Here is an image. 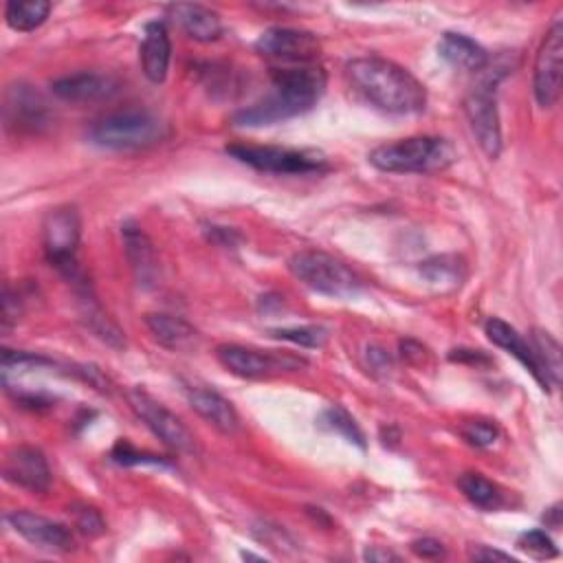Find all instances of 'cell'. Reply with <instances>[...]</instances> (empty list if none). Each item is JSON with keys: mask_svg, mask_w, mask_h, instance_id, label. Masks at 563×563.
<instances>
[{"mask_svg": "<svg viewBox=\"0 0 563 563\" xmlns=\"http://www.w3.org/2000/svg\"><path fill=\"white\" fill-rule=\"evenodd\" d=\"M51 3L47 0H12L5 8V21L14 32H34L49 19Z\"/></svg>", "mask_w": 563, "mask_h": 563, "instance_id": "d4e9b609", "label": "cell"}, {"mask_svg": "<svg viewBox=\"0 0 563 563\" xmlns=\"http://www.w3.org/2000/svg\"><path fill=\"white\" fill-rule=\"evenodd\" d=\"M321 423H324L330 432L343 436L348 443H352V445H356V447H361V449L365 447V436H363L361 427L356 425V421H354L343 408H339V406L328 408V410L321 414Z\"/></svg>", "mask_w": 563, "mask_h": 563, "instance_id": "f1b7e54d", "label": "cell"}, {"mask_svg": "<svg viewBox=\"0 0 563 563\" xmlns=\"http://www.w3.org/2000/svg\"><path fill=\"white\" fill-rule=\"evenodd\" d=\"M80 238H82V219L75 208L64 206L47 214L43 225V243H45L47 258L71 280H75L78 275L75 258H78Z\"/></svg>", "mask_w": 563, "mask_h": 563, "instance_id": "9c48e42d", "label": "cell"}, {"mask_svg": "<svg viewBox=\"0 0 563 563\" xmlns=\"http://www.w3.org/2000/svg\"><path fill=\"white\" fill-rule=\"evenodd\" d=\"M469 559L471 561H502V563H513L517 561L515 556H511L508 552H502V550H495L491 546H473L469 550Z\"/></svg>", "mask_w": 563, "mask_h": 563, "instance_id": "74e56055", "label": "cell"}, {"mask_svg": "<svg viewBox=\"0 0 563 563\" xmlns=\"http://www.w3.org/2000/svg\"><path fill=\"white\" fill-rule=\"evenodd\" d=\"M561 60H563V23L554 21L548 30L535 60V97L541 108H552L561 97Z\"/></svg>", "mask_w": 563, "mask_h": 563, "instance_id": "8fae6325", "label": "cell"}, {"mask_svg": "<svg viewBox=\"0 0 563 563\" xmlns=\"http://www.w3.org/2000/svg\"><path fill=\"white\" fill-rule=\"evenodd\" d=\"M8 482L32 493H47L51 486V469L47 456L38 447H16L8 454L3 465Z\"/></svg>", "mask_w": 563, "mask_h": 563, "instance_id": "2e32d148", "label": "cell"}, {"mask_svg": "<svg viewBox=\"0 0 563 563\" xmlns=\"http://www.w3.org/2000/svg\"><path fill=\"white\" fill-rule=\"evenodd\" d=\"M216 359L221 361V365L225 370H230L241 379H265V377H271V374H275V372L295 370L304 363L302 359H295L291 354H284V356L271 354V352H262V350L238 345V343L219 345Z\"/></svg>", "mask_w": 563, "mask_h": 563, "instance_id": "30bf717a", "label": "cell"}, {"mask_svg": "<svg viewBox=\"0 0 563 563\" xmlns=\"http://www.w3.org/2000/svg\"><path fill=\"white\" fill-rule=\"evenodd\" d=\"M508 73V64L491 62L478 73V82L465 97V115L471 132L489 159H497L502 152V126L497 113V84Z\"/></svg>", "mask_w": 563, "mask_h": 563, "instance_id": "277c9868", "label": "cell"}, {"mask_svg": "<svg viewBox=\"0 0 563 563\" xmlns=\"http://www.w3.org/2000/svg\"><path fill=\"white\" fill-rule=\"evenodd\" d=\"M458 489L462 495L482 511H495L502 506V491L497 484L486 480L482 473H465L458 478Z\"/></svg>", "mask_w": 563, "mask_h": 563, "instance_id": "4316f807", "label": "cell"}, {"mask_svg": "<svg viewBox=\"0 0 563 563\" xmlns=\"http://www.w3.org/2000/svg\"><path fill=\"white\" fill-rule=\"evenodd\" d=\"M84 317H86V324H89V328L102 339V341H106L108 345H113V348H124L126 345V339H124V332L108 319V315H104V310L91 300V297H86L84 300Z\"/></svg>", "mask_w": 563, "mask_h": 563, "instance_id": "83f0119b", "label": "cell"}, {"mask_svg": "<svg viewBox=\"0 0 563 563\" xmlns=\"http://www.w3.org/2000/svg\"><path fill=\"white\" fill-rule=\"evenodd\" d=\"M345 78L350 86L370 104L392 115H417L427 106L425 86L401 64L365 56L345 64Z\"/></svg>", "mask_w": 563, "mask_h": 563, "instance_id": "6da1fadb", "label": "cell"}, {"mask_svg": "<svg viewBox=\"0 0 563 563\" xmlns=\"http://www.w3.org/2000/svg\"><path fill=\"white\" fill-rule=\"evenodd\" d=\"M143 321L156 339V343H161L167 350H187L199 339V332L190 321L169 313H150Z\"/></svg>", "mask_w": 563, "mask_h": 563, "instance_id": "603a6c76", "label": "cell"}, {"mask_svg": "<svg viewBox=\"0 0 563 563\" xmlns=\"http://www.w3.org/2000/svg\"><path fill=\"white\" fill-rule=\"evenodd\" d=\"M289 271L304 286L328 297H354L361 291L359 275L326 251H300L289 260Z\"/></svg>", "mask_w": 563, "mask_h": 563, "instance_id": "8992f818", "label": "cell"}, {"mask_svg": "<svg viewBox=\"0 0 563 563\" xmlns=\"http://www.w3.org/2000/svg\"><path fill=\"white\" fill-rule=\"evenodd\" d=\"M438 54L445 62L467 73H480L491 60L482 45H478L473 38L465 34H454V32H447L441 38Z\"/></svg>", "mask_w": 563, "mask_h": 563, "instance_id": "7402d4cb", "label": "cell"}, {"mask_svg": "<svg viewBox=\"0 0 563 563\" xmlns=\"http://www.w3.org/2000/svg\"><path fill=\"white\" fill-rule=\"evenodd\" d=\"M8 524L32 546L51 550V552H71L75 550V537L69 526L43 517L32 511H12L8 513Z\"/></svg>", "mask_w": 563, "mask_h": 563, "instance_id": "5bb4252c", "label": "cell"}, {"mask_svg": "<svg viewBox=\"0 0 563 563\" xmlns=\"http://www.w3.org/2000/svg\"><path fill=\"white\" fill-rule=\"evenodd\" d=\"M497 436L500 432L491 421H469L462 425V438L478 449H486L495 445Z\"/></svg>", "mask_w": 563, "mask_h": 563, "instance_id": "836d02e7", "label": "cell"}, {"mask_svg": "<svg viewBox=\"0 0 563 563\" xmlns=\"http://www.w3.org/2000/svg\"><path fill=\"white\" fill-rule=\"evenodd\" d=\"M51 91L62 102L71 104H93L104 102L117 95L119 82L108 73H95V71H82L71 73L51 84Z\"/></svg>", "mask_w": 563, "mask_h": 563, "instance_id": "ac0fdd59", "label": "cell"}, {"mask_svg": "<svg viewBox=\"0 0 563 563\" xmlns=\"http://www.w3.org/2000/svg\"><path fill=\"white\" fill-rule=\"evenodd\" d=\"M451 361H471V363H489V359L480 350H454L449 354Z\"/></svg>", "mask_w": 563, "mask_h": 563, "instance_id": "60d3db41", "label": "cell"}, {"mask_svg": "<svg viewBox=\"0 0 563 563\" xmlns=\"http://www.w3.org/2000/svg\"><path fill=\"white\" fill-rule=\"evenodd\" d=\"M326 82V73L319 67L300 64L291 69H275L271 91L254 106L238 110L234 115V124L258 128L304 115L321 99Z\"/></svg>", "mask_w": 563, "mask_h": 563, "instance_id": "7a4b0ae2", "label": "cell"}, {"mask_svg": "<svg viewBox=\"0 0 563 563\" xmlns=\"http://www.w3.org/2000/svg\"><path fill=\"white\" fill-rule=\"evenodd\" d=\"M69 515H71V519H73V526H75V530L78 532H82L84 537H99V535H104L106 532V519H104V515L95 508V506H91V504H86V502H73L71 506H69Z\"/></svg>", "mask_w": 563, "mask_h": 563, "instance_id": "f546056e", "label": "cell"}, {"mask_svg": "<svg viewBox=\"0 0 563 563\" xmlns=\"http://www.w3.org/2000/svg\"><path fill=\"white\" fill-rule=\"evenodd\" d=\"M484 332H486V337H489L497 348H502V350H506L508 354H513V356L532 374V379L541 386V390H550V388H552L550 382H548V377L543 374V370H541V365H539V361H537V354H535L532 345H530L511 324H506V321H502V319H497V317H491V319L484 324Z\"/></svg>", "mask_w": 563, "mask_h": 563, "instance_id": "d6986e66", "label": "cell"}, {"mask_svg": "<svg viewBox=\"0 0 563 563\" xmlns=\"http://www.w3.org/2000/svg\"><path fill=\"white\" fill-rule=\"evenodd\" d=\"M172 21L197 43H214L223 34V23L216 12L203 5L176 3L167 8Z\"/></svg>", "mask_w": 563, "mask_h": 563, "instance_id": "44dd1931", "label": "cell"}, {"mask_svg": "<svg viewBox=\"0 0 563 563\" xmlns=\"http://www.w3.org/2000/svg\"><path fill=\"white\" fill-rule=\"evenodd\" d=\"M165 134V124L148 110H121L97 119L91 130V143L106 150H139L154 145Z\"/></svg>", "mask_w": 563, "mask_h": 563, "instance_id": "5b68a950", "label": "cell"}, {"mask_svg": "<svg viewBox=\"0 0 563 563\" xmlns=\"http://www.w3.org/2000/svg\"><path fill=\"white\" fill-rule=\"evenodd\" d=\"M139 56H141V69L145 78L154 84L165 82L169 71V60H172V45H169L167 27L161 21L145 25Z\"/></svg>", "mask_w": 563, "mask_h": 563, "instance_id": "ffe728a7", "label": "cell"}, {"mask_svg": "<svg viewBox=\"0 0 563 563\" xmlns=\"http://www.w3.org/2000/svg\"><path fill=\"white\" fill-rule=\"evenodd\" d=\"M256 51L265 58L308 64L319 58L321 43L310 32L289 30V27H271V30L262 32L260 38L256 40Z\"/></svg>", "mask_w": 563, "mask_h": 563, "instance_id": "7c38bea8", "label": "cell"}, {"mask_svg": "<svg viewBox=\"0 0 563 563\" xmlns=\"http://www.w3.org/2000/svg\"><path fill=\"white\" fill-rule=\"evenodd\" d=\"M530 345L537 354V361L543 370V374L548 377L550 386H559L561 384V370H563V363H561V345L559 341L543 328H535L532 335H530Z\"/></svg>", "mask_w": 563, "mask_h": 563, "instance_id": "484cf974", "label": "cell"}, {"mask_svg": "<svg viewBox=\"0 0 563 563\" xmlns=\"http://www.w3.org/2000/svg\"><path fill=\"white\" fill-rule=\"evenodd\" d=\"M110 458L113 462L117 465H124V467H137V465H152V467H163V469H174V465L161 456H154V454H143V451H137L134 447H130L128 443H117L115 449L110 451Z\"/></svg>", "mask_w": 563, "mask_h": 563, "instance_id": "1f68e13d", "label": "cell"}, {"mask_svg": "<svg viewBox=\"0 0 563 563\" xmlns=\"http://www.w3.org/2000/svg\"><path fill=\"white\" fill-rule=\"evenodd\" d=\"M236 161L269 174H310L326 167V159L313 150H291L280 145L234 143L225 148Z\"/></svg>", "mask_w": 563, "mask_h": 563, "instance_id": "ba28073f", "label": "cell"}, {"mask_svg": "<svg viewBox=\"0 0 563 563\" xmlns=\"http://www.w3.org/2000/svg\"><path fill=\"white\" fill-rule=\"evenodd\" d=\"M412 552L421 559H427V561H436V559H443L445 556V546L438 541V539H432V537H423V539H417L412 543Z\"/></svg>", "mask_w": 563, "mask_h": 563, "instance_id": "d590c367", "label": "cell"}, {"mask_svg": "<svg viewBox=\"0 0 563 563\" xmlns=\"http://www.w3.org/2000/svg\"><path fill=\"white\" fill-rule=\"evenodd\" d=\"M419 273L438 291H456L467 278V267L462 258L445 254L421 262Z\"/></svg>", "mask_w": 563, "mask_h": 563, "instance_id": "cb8c5ba5", "label": "cell"}, {"mask_svg": "<svg viewBox=\"0 0 563 563\" xmlns=\"http://www.w3.org/2000/svg\"><path fill=\"white\" fill-rule=\"evenodd\" d=\"M121 241L137 284L141 289H154L161 275V267L150 236L134 221H124Z\"/></svg>", "mask_w": 563, "mask_h": 563, "instance_id": "e0dca14e", "label": "cell"}, {"mask_svg": "<svg viewBox=\"0 0 563 563\" xmlns=\"http://www.w3.org/2000/svg\"><path fill=\"white\" fill-rule=\"evenodd\" d=\"M180 388L190 408L214 430H219L221 434H236L241 430V417L236 408L212 386L192 379H180Z\"/></svg>", "mask_w": 563, "mask_h": 563, "instance_id": "4fadbf2b", "label": "cell"}, {"mask_svg": "<svg viewBox=\"0 0 563 563\" xmlns=\"http://www.w3.org/2000/svg\"><path fill=\"white\" fill-rule=\"evenodd\" d=\"M559 504L556 506H552L550 511H548V515H546V524H552V528H556L559 526Z\"/></svg>", "mask_w": 563, "mask_h": 563, "instance_id": "b9f144b4", "label": "cell"}, {"mask_svg": "<svg viewBox=\"0 0 563 563\" xmlns=\"http://www.w3.org/2000/svg\"><path fill=\"white\" fill-rule=\"evenodd\" d=\"M365 365L370 367L372 374H377V377H386V374H390V370H392V356L382 345H367L365 348Z\"/></svg>", "mask_w": 563, "mask_h": 563, "instance_id": "e575fe53", "label": "cell"}, {"mask_svg": "<svg viewBox=\"0 0 563 563\" xmlns=\"http://www.w3.org/2000/svg\"><path fill=\"white\" fill-rule=\"evenodd\" d=\"M517 546H519V550H524L526 554H530L535 559H552V556L559 554L550 535L546 530H539V528L521 532L519 539H517Z\"/></svg>", "mask_w": 563, "mask_h": 563, "instance_id": "d6a6232c", "label": "cell"}, {"mask_svg": "<svg viewBox=\"0 0 563 563\" xmlns=\"http://www.w3.org/2000/svg\"><path fill=\"white\" fill-rule=\"evenodd\" d=\"M401 352H403V359H408L410 363H414V356H417V361H423V356H425V348L412 339L401 341Z\"/></svg>", "mask_w": 563, "mask_h": 563, "instance_id": "ab89813d", "label": "cell"}, {"mask_svg": "<svg viewBox=\"0 0 563 563\" xmlns=\"http://www.w3.org/2000/svg\"><path fill=\"white\" fill-rule=\"evenodd\" d=\"M128 403L137 419L169 449L178 454H197L199 443L197 436L190 432L176 414H172L161 401L148 395L141 388H132L128 392Z\"/></svg>", "mask_w": 563, "mask_h": 563, "instance_id": "52a82bcc", "label": "cell"}, {"mask_svg": "<svg viewBox=\"0 0 563 563\" xmlns=\"http://www.w3.org/2000/svg\"><path fill=\"white\" fill-rule=\"evenodd\" d=\"M363 559H365V561H374V563H388V561H401V556H399V554H395L392 550H384V548H379V546H374V548H367V550L363 552Z\"/></svg>", "mask_w": 563, "mask_h": 563, "instance_id": "f35d334b", "label": "cell"}, {"mask_svg": "<svg viewBox=\"0 0 563 563\" xmlns=\"http://www.w3.org/2000/svg\"><path fill=\"white\" fill-rule=\"evenodd\" d=\"M370 163L388 174H436L456 161V150L441 137H410L370 152Z\"/></svg>", "mask_w": 563, "mask_h": 563, "instance_id": "3957f363", "label": "cell"}, {"mask_svg": "<svg viewBox=\"0 0 563 563\" xmlns=\"http://www.w3.org/2000/svg\"><path fill=\"white\" fill-rule=\"evenodd\" d=\"M51 110L43 95L27 84L10 86L5 93V121L14 130L38 132L51 126Z\"/></svg>", "mask_w": 563, "mask_h": 563, "instance_id": "9a60e30c", "label": "cell"}, {"mask_svg": "<svg viewBox=\"0 0 563 563\" xmlns=\"http://www.w3.org/2000/svg\"><path fill=\"white\" fill-rule=\"evenodd\" d=\"M19 317H21V302L10 291V286H5V293H3V330L8 332L14 324H19Z\"/></svg>", "mask_w": 563, "mask_h": 563, "instance_id": "8d00e7d4", "label": "cell"}, {"mask_svg": "<svg viewBox=\"0 0 563 563\" xmlns=\"http://www.w3.org/2000/svg\"><path fill=\"white\" fill-rule=\"evenodd\" d=\"M271 337L302 345V348H321L328 339V332L319 326H293V328H275Z\"/></svg>", "mask_w": 563, "mask_h": 563, "instance_id": "4dcf8cb0", "label": "cell"}]
</instances>
